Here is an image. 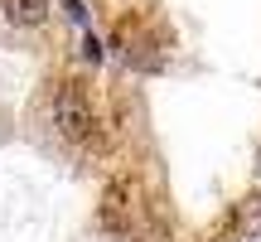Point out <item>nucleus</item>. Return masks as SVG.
<instances>
[{"mask_svg": "<svg viewBox=\"0 0 261 242\" xmlns=\"http://www.w3.org/2000/svg\"><path fill=\"white\" fill-rule=\"evenodd\" d=\"M44 15H48V0H0V19L15 25V29L44 25Z\"/></svg>", "mask_w": 261, "mask_h": 242, "instance_id": "obj_2", "label": "nucleus"}, {"mask_svg": "<svg viewBox=\"0 0 261 242\" xmlns=\"http://www.w3.org/2000/svg\"><path fill=\"white\" fill-rule=\"evenodd\" d=\"M83 58H87V63H102V58H107V44L92 34V29H83Z\"/></svg>", "mask_w": 261, "mask_h": 242, "instance_id": "obj_3", "label": "nucleus"}, {"mask_svg": "<svg viewBox=\"0 0 261 242\" xmlns=\"http://www.w3.org/2000/svg\"><path fill=\"white\" fill-rule=\"evenodd\" d=\"M48 116H54L58 136H63V140H73V146H87V140L97 136L92 97H87V92H83V83H73V78L54 83V92H48Z\"/></svg>", "mask_w": 261, "mask_h": 242, "instance_id": "obj_1", "label": "nucleus"}, {"mask_svg": "<svg viewBox=\"0 0 261 242\" xmlns=\"http://www.w3.org/2000/svg\"><path fill=\"white\" fill-rule=\"evenodd\" d=\"M63 15L73 19L77 29H92V15H87V5H83V0H63Z\"/></svg>", "mask_w": 261, "mask_h": 242, "instance_id": "obj_4", "label": "nucleus"}]
</instances>
